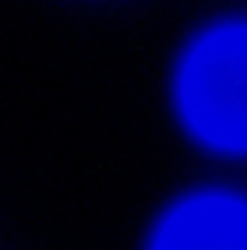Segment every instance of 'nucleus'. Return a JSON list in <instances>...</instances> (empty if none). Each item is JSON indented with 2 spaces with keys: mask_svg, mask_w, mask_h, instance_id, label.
Returning a JSON list of instances; mask_svg holds the SVG:
<instances>
[{
  "mask_svg": "<svg viewBox=\"0 0 247 250\" xmlns=\"http://www.w3.org/2000/svg\"><path fill=\"white\" fill-rule=\"evenodd\" d=\"M181 108L189 128L230 151H247V26H221L186 56Z\"/></svg>",
  "mask_w": 247,
  "mask_h": 250,
  "instance_id": "nucleus-1",
  "label": "nucleus"
},
{
  "mask_svg": "<svg viewBox=\"0 0 247 250\" xmlns=\"http://www.w3.org/2000/svg\"><path fill=\"white\" fill-rule=\"evenodd\" d=\"M151 250H247V204L227 195L192 198L163 221Z\"/></svg>",
  "mask_w": 247,
  "mask_h": 250,
  "instance_id": "nucleus-2",
  "label": "nucleus"
}]
</instances>
